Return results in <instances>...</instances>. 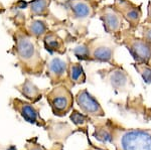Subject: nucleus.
<instances>
[{"label":"nucleus","mask_w":151,"mask_h":150,"mask_svg":"<svg viewBox=\"0 0 151 150\" xmlns=\"http://www.w3.org/2000/svg\"><path fill=\"white\" fill-rule=\"evenodd\" d=\"M122 14L124 15V17L127 19L132 26H136L139 22V19L141 17V10L136 6H132L129 9H127L126 11H124Z\"/></svg>","instance_id":"nucleus-18"},{"label":"nucleus","mask_w":151,"mask_h":150,"mask_svg":"<svg viewBox=\"0 0 151 150\" xmlns=\"http://www.w3.org/2000/svg\"><path fill=\"white\" fill-rule=\"evenodd\" d=\"M11 106L28 123L35 124L38 126H44V122L39 115L38 109L35 108L32 104L15 98V99L11 100Z\"/></svg>","instance_id":"nucleus-4"},{"label":"nucleus","mask_w":151,"mask_h":150,"mask_svg":"<svg viewBox=\"0 0 151 150\" xmlns=\"http://www.w3.org/2000/svg\"><path fill=\"white\" fill-rule=\"evenodd\" d=\"M101 19L103 21L104 29L108 33H115L119 31L122 26L121 13H119L116 9L105 7L101 11Z\"/></svg>","instance_id":"nucleus-7"},{"label":"nucleus","mask_w":151,"mask_h":150,"mask_svg":"<svg viewBox=\"0 0 151 150\" xmlns=\"http://www.w3.org/2000/svg\"><path fill=\"white\" fill-rule=\"evenodd\" d=\"M108 80H109V83L113 88L121 90V89H125V87L127 86L129 82V77L125 71L120 68H116L109 73Z\"/></svg>","instance_id":"nucleus-13"},{"label":"nucleus","mask_w":151,"mask_h":150,"mask_svg":"<svg viewBox=\"0 0 151 150\" xmlns=\"http://www.w3.org/2000/svg\"><path fill=\"white\" fill-rule=\"evenodd\" d=\"M114 50L112 46L106 43H91V58L102 63H109L112 60Z\"/></svg>","instance_id":"nucleus-10"},{"label":"nucleus","mask_w":151,"mask_h":150,"mask_svg":"<svg viewBox=\"0 0 151 150\" xmlns=\"http://www.w3.org/2000/svg\"><path fill=\"white\" fill-rule=\"evenodd\" d=\"M43 44L44 48L49 53H65V43L56 32H46V34L43 36Z\"/></svg>","instance_id":"nucleus-11"},{"label":"nucleus","mask_w":151,"mask_h":150,"mask_svg":"<svg viewBox=\"0 0 151 150\" xmlns=\"http://www.w3.org/2000/svg\"><path fill=\"white\" fill-rule=\"evenodd\" d=\"M119 144L122 150H151V136L142 131H126L121 135Z\"/></svg>","instance_id":"nucleus-3"},{"label":"nucleus","mask_w":151,"mask_h":150,"mask_svg":"<svg viewBox=\"0 0 151 150\" xmlns=\"http://www.w3.org/2000/svg\"><path fill=\"white\" fill-rule=\"evenodd\" d=\"M145 22L151 23V2H149V4H148V15H147V18H146Z\"/></svg>","instance_id":"nucleus-24"},{"label":"nucleus","mask_w":151,"mask_h":150,"mask_svg":"<svg viewBox=\"0 0 151 150\" xmlns=\"http://www.w3.org/2000/svg\"><path fill=\"white\" fill-rule=\"evenodd\" d=\"M14 5L17 9H25L29 6V2H26L24 0H18L17 2L14 3Z\"/></svg>","instance_id":"nucleus-22"},{"label":"nucleus","mask_w":151,"mask_h":150,"mask_svg":"<svg viewBox=\"0 0 151 150\" xmlns=\"http://www.w3.org/2000/svg\"><path fill=\"white\" fill-rule=\"evenodd\" d=\"M46 99L53 113L56 116H65L72 110L74 98L70 89L63 85H58L46 95Z\"/></svg>","instance_id":"nucleus-2"},{"label":"nucleus","mask_w":151,"mask_h":150,"mask_svg":"<svg viewBox=\"0 0 151 150\" xmlns=\"http://www.w3.org/2000/svg\"><path fill=\"white\" fill-rule=\"evenodd\" d=\"M68 67L69 65L63 58L58 57L51 58L46 64L48 77L51 80V83L56 84L60 82L65 75L68 74Z\"/></svg>","instance_id":"nucleus-9"},{"label":"nucleus","mask_w":151,"mask_h":150,"mask_svg":"<svg viewBox=\"0 0 151 150\" xmlns=\"http://www.w3.org/2000/svg\"><path fill=\"white\" fill-rule=\"evenodd\" d=\"M71 120H72L73 123L76 124V125H83L84 123H86L87 118L86 116H84L82 113L74 110V111L72 112V114H71Z\"/></svg>","instance_id":"nucleus-20"},{"label":"nucleus","mask_w":151,"mask_h":150,"mask_svg":"<svg viewBox=\"0 0 151 150\" xmlns=\"http://www.w3.org/2000/svg\"><path fill=\"white\" fill-rule=\"evenodd\" d=\"M127 48L137 64L148 65V62L151 58V45L144 39H131L127 44Z\"/></svg>","instance_id":"nucleus-6"},{"label":"nucleus","mask_w":151,"mask_h":150,"mask_svg":"<svg viewBox=\"0 0 151 150\" xmlns=\"http://www.w3.org/2000/svg\"><path fill=\"white\" fill-rule=\"evenodd\" d=\"M73 53L81 60H88L91 58V44L80 43L73 50Z\"/></svg>","instance_id":"nucleus-17"},{"label":"nucleus","mask_w":151,"mask_h":150,"mask_svg":"<svg viewBox=\"0 0 151 150\" xmlns=\"http://www.w3.org/2000/svg\"><path fill=\"white\" fill-rule=\"evenodd\" d=\"M14 55L17 58L18 65L25 74H41L44 67L36 41L27 32L16 30L13 33Z\"/></svg>","instance_id":"nucleus-1"},{"label":"nucleus","mask_w":151,"mask_h":150,"mask_svg":"<svg viewBox=\"0 0 151 150\" xmlns=\"http://www.w3.org/2000/svg\"><path fill=\"white\" fill-rule=\"evenodd\" d=\"M48 25L42 19H31L27 24L26 32L35 39H39L46 34Z\"/></svg>","instance_id":"nucleus-14"},{"label":"nucleus","mask_w":151,"mask_h":150,"mask_svg":"<svg viewBox=\"0 0 151 150\" xmlns=\"http://www.w3.org/2000/svg\"><path fill=\"white\" fill-rule=\"evenodd\" d=\"M136 70L141 75L145 83L151 84V68L145 64H136Z\"/></svg>","instance_id":"nucleus-19"},{"label":"nucleus","mask_w":151,"mask_h":150,"mask_svg":"<svg viewBox=\"0 0 151 150\" xmlns=\"http://www.w3.org/2000/svg\"><path fill=\"white\" fill-rule=\"evenodd\" d=\"M76 101L85 114L90 115V116H104L105 115L100 103L86 89L81 90L77 94Z\"/></svg>","instance_id":"nucleus-5"},{"label":"nucleus","mask_w":151,"mask_h":150,"mask_svg":"<svg viewBox=\"0 0 151 150\" xmlns=\"http://www.w3.org/2000/svg\"><path fill=\"white\" fill-rule=\"evenodd\" d=\"M142 34H143V39L151 45V25H145L143 27Z\"/></svg>","instance_id":"nucleus-21"},{"label":"nucleus","mask_w":151,"mask_h":150,"mask_svg":"<svg viewBox=\"0 0 151 150\" xmlns=\"http://www.w3.org/2000/svg\"><path fill=\"white\" fill-rule=\"evenodd\" d=\"M16 89L19 91L23 97L31 101L32 103H35L41 99L42 92L41 91V89L35 86L29 79H26L22 84L16 86Z\"/></svg>","instance_id":"nucleus-12"},{"label":"nucleus","mask_w":151,"mask_h":150,"mask_svg":"<svg viewBox=\"0 0 151 150\" xmlns=\"http://www.w3.org/2000/svg\"><path fill=\"white\" fill-rule=\"evenodd\" d=\"M68 76L73 85L83 84L86 81V75L84 73L83 67L79 63H70L68 67Z\"/></svg>","instance_id":"nucleus-15"},{"label":"nucleus","mask_w":151,"mask_h":150,"mask_svg":"<svg viewBox=\"0 0 151 150\" xmlns=\"http://www.w3.org/2000/svg\"><path fill=\"white\" fill-rule=\"evenodd\" d=\"M51 0H32L29 2V9L31 16H48Z\"/></svg>","instance_id":"nucleus-16"},{"label":"nucleus","mask_w":151,"mask_h":150,"mask_svg":"<svg viewBox=\"0 0 151 150\" xmlns=\"http://www.w3.org/2000/svg\"><path fill=\"white\" fill-rule=\"evenodd\" d=\"M66 5L75 19L85 20L94 14V8L86 0H68Z\"/></svg>","instance_id":"nucleus-8"},{"label":"nucleus","mask_w":151,"mask_h":150,"mask_svg":"<svg viewBox=\"0 0 151 150\" xmlns=\"http://www.w3.org/2000/svg\"><path fill=\"white\" fill-rule=\"evenodd\" d=\"M26 150H46L44 148H42L41 145L38 144H28L27 147H26Z\"/></svg>","instance_id":"nucleus-23"}]
</instances>
